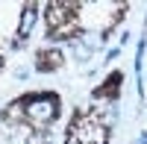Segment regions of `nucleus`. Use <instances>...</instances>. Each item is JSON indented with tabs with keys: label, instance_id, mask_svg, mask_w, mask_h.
Returning a JSON list of instances; mask_svg holds the SVG:
<instances>
[{
	"label": "nucleus",
	"instance_id": "obj_1",
	"mask_svg": "<svg viewBox=\"0 0 147 144\" xmlns=\"http://www.w3.org/2000/svg\"><path fill=\"white\" fill-rule=\"evenodd\" d=\"M59 112H62V100L56 91H30L15 97L0 118L9 127H24L30 133H47L56 124Z\"/></svg>",
	"mask_w": 147,
	"mask_h": 144
},
{
	"label": "nucleus",
	"instance_id": "obj_2",
	"mask_svg": "<svg viewBox=\"0 0 147 144\" xmlns=\"http://www.w3.org/2000/svg\"><path fill=\"white\" fill-rule=\"evenodd\" d=\"M82 3H47L44 6V35L50 41H71L82 35Z\"/></svg>",
	"mask_w": 147,
	"mask_h": 144
},
{
	"label": "nucleus",
	"instance_id": "obj_3",
	"mask_svg": "<svg viewBox=\"0 0 147 144\" xmlns=\"http://www.w3.org/2000/svg\"><path fill=\"white\" fill-rule=\"evenodd\" d=\"M65 144H109V124L94 109H77L65 129Z\"/></svg>",
	"mask_w": 147,
	"mask_h": 144
},
{
	"label": "nucleus",
	"instance_id": "obj_4",
	"mask_svg": "<svg viewBox=\"0 0 147 144\" xmlns=\"http://www.w3.org/2000/svg\"><path fill=\"white\" fill-rule=\"evenodd\" d=\"M38 3H24L21 6V18H18V30H15V38H12V47H24L30 38V32H32V24H35V15H38Z\"/></svg>",
	"mask_w": 147,
	"mask_h": 144
},
{
	"label": "nucleus",
	"instance_id": "obj_5",
	"mask_svg": "<svg viewBox=\"0 0 147 144\" xmlns=\"http://www.w3.org/2000/svg\"><path fill=\"white\" fill-rule=\"evenodd\" d=\"M65 68V53L59 47H38L35 50V71L38 74H56Z\"/></svg>",
	"mask_w": 147,
	"mask_h": 144
},
{
	"label": "nucleus",
	"instance_id": "obj_6",
	"mask_svg": "<svg viewBox=\"0 0 147 144\" xmlns=\"http://www.w3.org/2000/svg\"><path fill=\"white\" fill-rule=\"evenodd\" d=\"M121 82H124V74H121V71H112V74L103 79V85H97V88L91 91V97H94V100H118Z\"/></svg>",
	"mask_w": 147,
	"mask_h": 144
},
{
	"label": "nucleus",
	"instance_id": "obj_7",
	"mask_svg": "<svg viewBox=\"0 0 147 144\" xmlns=\"http://www.w3.org/2000/svg\"><path fill=\"white\" fill-rule=\"evenodd\" d=\"M0 71H3V56H0Z\"/></svg>",
	"mask_w": 147,
	"mask_h": 144
},
{
	"label": "nucleus",
	"instance_id": "obj_8",
	"mask_svg": "<svg viewBox=\"0 0 147 144\" xmlns=\"http://www.w3.org/2000/svg\"><path fill=\"white\" fill-rule=\"evenodd\" d=\"M41 144H47V141H41Z\"/></svg>",
	"mask_w": 147,
	"mask_h": 144
}]
</instances>
